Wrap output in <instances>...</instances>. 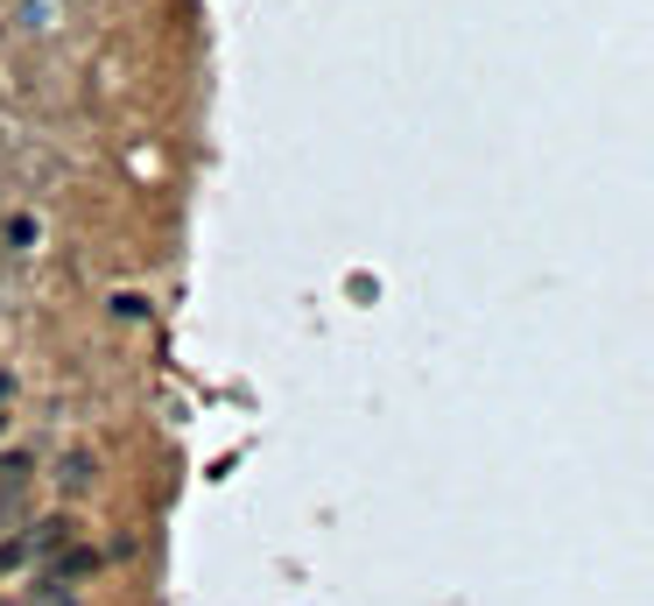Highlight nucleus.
I'll use <instances>...</instances> for the list:
<instances>
[{"label": "nucleus", "instance_id": "f257e3e1", "mask_svg": "<svg viewBox=\"0 0 654 606\" xmlns=\"http://www.w3.org/2000/svg\"><path fill=\"white\" fill-rule=\"evenodd\" d=\"M85 572H99V551H64V557H56V572H50V585L85 578Z\"/></svg>", "mask_w": 654, "mask_h": 606}, {"label": "nucleus", "instance_id": "f03ea898", "mask_svg": "<svg viewBox=\"0 0 654 606\" xmlns=\"http://www.w3.org/2000/svg\"><path fill=\"white\" fill-rule=\"evenodd\" d=\"M92 472H99V466H92V459H85V451H71V459H64V472H56V480H64V487H71V494H78V487L92 480Z\"/></svg>", "mask_w": 654, "mask_h": 606}, {"label": "nucleus", "instance_id": "7ed1b4c3", "mask_svg": "<svg viewBox=\"0 0 654 606\" xmlns=\"http://www.w3.org/2000/svg\"><path fill=\"white\" fill-rule=\"evenodd\" d=\"M113 311H120V317H148V296L141 290H120V296H113Z\"/></svg>", "mask_w": 654, "mask_h": 606}, {"label": "nucleus", "instance_id": "20e7f679", "mask_svg": "<svg viewBox=\"0 0 654 606\" xmlns=\"http://www.w3.org/2000/svg\"><path fill=\"white\" fill-rule=\"evenodd\" d=\"M29 564V543H0V572H22Z\"/></svg>", "mask_w": 654, "mask_h": 606}, {"label": "nucleus", "instance_id": "39448f33", "mask_svg": "<svg viewBox=\"0 0 654 606\" xmlns=\"http://www.w3.org/2000/svg\"><path fill=\"white\" fill-rule=\"evenodd\" d=\"M0 430H8V416H0Z\"/></svg>", "mask_w": 654, "mask_h": 606}]
</instances>
